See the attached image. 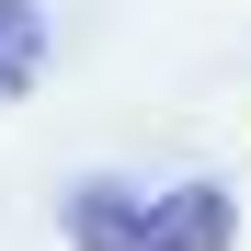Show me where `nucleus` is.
<instances>
[{"label":"nucleus","instance_id":"obj_1","mask_svg":"<svg viewBox=\"0 0 251 251\" xmlns=\"http://www.w3.org/2000/svg\"><path fill=\"white\" fill-rule=\"evenodd\" d=\"M69 240L80 251H228L240 240V205L217 183H160V194L80 183L69 194Z\"/></svg>","mask_w":251,"mask_h":251},{"label":"nucleus","instance_id":"obj_2","mask_svg":"<svg viewBox=\"0 0 251 251\" xmlns=\"http://www.w3.org/2000/svg\"><path fill=\"white\" fill-rule=\"evenodd\" d=\"M34 69H46V12L34 0H0V103L34 92Z\"/></svg>","mask_w":251,"mask_h":251}]
</instances>
